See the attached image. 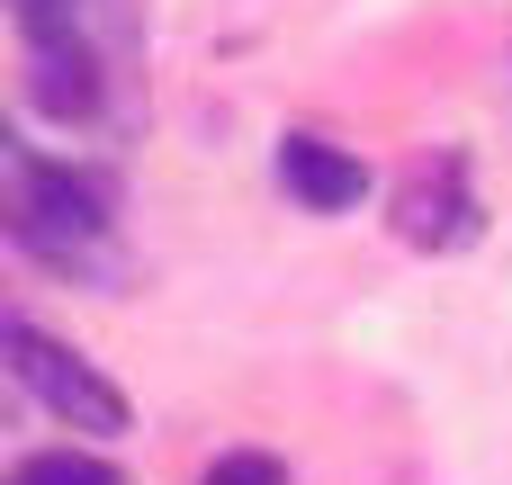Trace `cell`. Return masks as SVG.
<instances>
[{
	"label": "cell",
	"mask_w": 512,
	"mask_h": 485,
	"mask_svg": "<svg viewBox=\"0 0 512 485\" xmlns=\"http://www.w3.org/2000/svg\"><path fill=\"white\" fill-rule=\"evenodd\" d=\"M0 342H9V369H18V387H27V396H36L54 423H72V432H99V441H108V432H126V396H117V387H108V378H99L81 351L45 342L36 324H9Z\"/></svg>",
	"instance_id": "1"
},
{
	"label": "cell",
	"mask_w": 512,
	"mask_h": 485,
	"mask_svg": "<svg viewBox=\"0 0 512 485\" xmlns=\"http://www.w3.org/2000/svg\"><path fill=\"white\" fill-rule=\"evenodd\" d=\"M279 180H288L306 207H324V216L369 198V171H360L351 153H333L324 135H288V144H279Z\"/></svg>",
	"instance_id": "4"
},
{
	"label": "cell",
	"mask_w": 512,
	"mask_h": 485,
	"mask_svg": "<svg viewBox=\"0 0 512 485\" xmlns=\"http://www.w3.org/2000/svg\"><path fill=\"white\" fill-rule=\"evenodd\" d=\"M396 234L405 243H423V252H450V243H468L477 234V198H468V171L441 153V162H423L405 189H396Z\"/></svg>",
	"instance_id": "3"
},
{
	"label": "cell",
	"mask_w": 512,
	"mask_h": 485,
	"mask_svg": "<svg viewBox=\"0 0 512 485\" xmlns=\"http://www.w3.org/2000/svg\"><path fill=\"white\" fill-rule=\"evenodd\" d=\"M198 485H288V468H279L270 450H225V459H216Z\"/></svg>",
	"instance_id": "6"
},
{
	"label": "cell",
	"mask_w": 512,
	"mask_h": 485,
	"mask_svg": "<svg viewBox=\"0 0 512 485\" xmlns=\"http://www.w3.org/2000/svg\"><path fill=\"white\" fill-rule=\"evenodd\" d=\"M18 485H117L108 459H90V450H45V459H27Z\"/></svg>",
	"instance_id": "5"
},
{
	"label": "cell",
	"mask_w": 512,
	"mask_h": 485,
	"mask_svg": "<svg viewBox=\"0 0 512 485\" xmlns=\"http://www.w3.org/2000/svg\"><path fill=\"white\" fill-rule=\"evenodd\" d=\"M99 234H108V189H99L90 171L45 162V171L18 180V243H27V252H45V261L72 270V261L99 252Z\"/></svg>",
	"instance_id": "2"
}]
</instances>
